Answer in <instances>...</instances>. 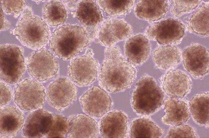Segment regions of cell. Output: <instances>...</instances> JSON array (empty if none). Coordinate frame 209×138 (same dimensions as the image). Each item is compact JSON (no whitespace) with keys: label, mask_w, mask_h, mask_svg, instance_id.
Wrapping results in <instances>:
<instances>
[{"label":"cell","mask_w":209,"mask_h":138,"mask_svg":"<svg viewBox=\"0 0 209 138\" xmlns=\"http://www.w3.org/2000/svg\"><path fill=\"white\" fill-rule=\"evenodd\" d=\"M12 90L7 84L0 81V105L7 104L10 101L12 96Z\"/></svg>","instance_id":"obj_33"},{"label":"cell","mask_w":209,"mask_h":138,"mask_svg":"<svg viewBox=\"0 0 209 138\" xmlns=\"http://www.w3.org/2000/svg\"><path fill=\"white\" fill-rule=\"evenodd\" d=\"M209 51L198 43L186 47L182 52V61L185 69L195 78L200 79L209 72Z\"/></svg>","instance_id":"obj_11"},{"label":"cell","mask_w":209,"mask_h":138,"mask_svg":"<svg viewBox=\"0 0 209 138\" xmlns=\"http://www.w3.org/2000/svg\"><path fill=\"white\" fill-rule=\"evenodd\" d=\"M136 69L122 55L118 47L112 46L105 50L104 60L99 71V81L104 90L114 93L123 91L133 83Z\"/></svg>","instance_id":"obj_1"},{"label":"cell","mask_w":209,"mask_h":138,"mask_svg":"<svg viewBox=\"0 0 209 138\" xmlns=\"http://www.w3.org/2000/svg\"><path fill=\"white\" fill-rule=\"evenodd\" d=\"M92 52L89 51L84 54L77 57L71 60L69 64V78L78 86L90 85L97 77L99 66Z\"/></svg>","instance_id":"obj_9"},{"label":"cell","mask_w":209,"mask_h":138,"mask_svg":"<svg viewBox=\"0 0 209 138\" xmlns=\"http://www.w3.org/2000/svg\"><path fill=\"white\" fill-rule=\"evenodd\" d=\"M209 3L199 8L191 16L185 26L189 32L202 37L209 36Z\"/></svg>","instance_id":"obj_25"},{"label":"cell","mask_w":209,"mask_h":138,"mask_svg":"<svg viewBox=\"0 0 209 138\" xmlns=\"http://www.w3.org/2000/svg\"><path fill=\"white\" fill-rule=\"evenodd\" d=\"M160 81L163 91L170 98H183L192 87L189 76L179 70H168L161 77Z\"/></svg>","instance_id":"obj_13"},{"label":"cell","mask_w":209,"mask_h":138,"mask_svg":"<svg viewBox=\"0 0 209 138\" xmlns=\"http://www.w3.org/2000/svg\"><path fill=\"white\" fill-rule=\"evenodd\" d=\"M13 33L24 46L35 50L46 45L50 31L44 20L26 10L17 23Z\"/></svg>","instance_id":"obj_4"},{"label":"cell","mask_w":209,"mask_h":138,"mask_svg":"<svg viewBox=\"0 0 209 138\" xmlns=\"http://www.w3.org/2000/svg\"><path fill=\"white\" fill-rule=\"evenodd\" d=\"M182 98H170L165 105V114L162 118L165 125L176 126L181 124L190 119V113L187 102Z\"/></svg>","instance_id":"obj_19"},{"label":"cell","mask_w":209,"mask_h":138,"mask_svg":"<svg viewBox=\"0 0 209 138\" xmlns=\"http://www.w3.org/2000/svg\"><path fill=\"white\" fill-rule=\"evenodd\" d=\"M165 95L151 77L144 75L137 83L131 100L132 107L138 114L149 116L157 111L163 105Z\"/></svg>","instance_id":"obj_3"},{"label":"cell","mask_w":209,"mask_h":138,"mask_svg":"<svg viewBox=\"0 0 209 138\" xmlns=\"http://www.w3.org/2000/svg\"><path fill=\"white\" fill-rule=\"evenodd\" d=\"M153 57L157 67L168 71L174 69L180 64L182 61V52L176 46L162 45L154 50Z\"/></svg>","instance_id":"obj_22"},{"label":"cell","mask_w":209,"mask_h":138,"mask_svg":"<svg viewBox=\"0 0 209 138\" xmlns=\"http://www.w3.org/2000/svg\"><path fill=\"white\" fill-rule=\"evenodd\" d=\"M132 33L130 25L123 19H109L104 23L99 35L101 44L108 47L118 42L127 39Z\"/></svg>","instance_id":"obj_14"},{"label":"cell","mask_w":209,"mask_h":138,"mask_svg":"<svg viewBox=\"0 0 209 138\" xmlns=\"http://www.w3.org/2000/svg\"><path fill=\"white\" fill-rule=\"evenodd\" d=\"M92 38L83 27L65 25L55 29L49 41L51 52L64 60H68L82 52Z\"/></svg>","instance_id":"obj_2"},{"label":"cell","mask_w":209,"mask_h":138,"mask_svg":"<svg viewBox=\"0 0 209 138\" xmlns=\"http://www.w3.org/2000/svg\"><path fill=\"white\" fill-rule=\"evenodd\" d=\"M150 51L149 39L141 34L130 37L125 43V57L134 66H140L145 62Z\"/></svg>","instance_id":"obj_17"},{"label":"cell","mask_w":209,"mask_h":138,"mask_svg":"<svg viewBox=\"0 0 209 138\" xmlns=\"http://www.w3.org/2000/svg\"><path fill=\"white\" fill-rule=\"evenodd\" d=\"M24 120L23 113L17 107L7 105L0 108L1 138H12L22 129Z\"/></svg>","instance_id":"obj_18"},{"label":"cell","mask_w":209,"mask_h":138,"mask_svg":"<svg viewBox=\"0 0 209 138\" xmlns=\"http://www.w3.org/2000/svg\"><path fill=\"white\" fill-rule=\"evenodd\" d=\"M163 130L149 118H136L132 122L130 127V138L160 137Z\"/></svg>","instance_id":"obj_23"},{"label":"cell","mask_w":209,"mask_h":138,"mask_svg":"<svg viewBox=\"0 0 209 138\" xmlns=\"http://www.w3.org/2000/svg\"><path fill=\"white\" fill-rule=\"evenodd\" d=\"M49 103L55 109L62 111L76 99L77 88L69 79L62 77L51 83L46 92Z\"/></svg>","instance_id":"obj_10"},{"label":"cell","mask_w":209,"mask_h":138,"mask_svg":"<svg viewBox=\"0 0 209 138\" xmlns=\"http://www.w3.org/2000/svg\"><path fill=\"white\" fill-rule=\"evenodd\" d=\"M25 63L30 75L39 82H46L54 78L59 71L55 56L44 48L31 53L26 58Z\"/></svg>","instance_id":"obj_8"},{"label":"cell","mask_w":209,"mask_h":138,"mask_svg":"<svg viewBox=\"0 0 209 138\" xmlns=\"http://www.w3.org/2000/svg\"><path fill=\"white\" fill-rule=\"evenodd\" d=\"M53 115L43 110H35L28 115L23 129V134L26 138H42L50 130Z\"/></svg>","instance_id":"obj_15"},{"label":"cell","mask_w":209,"mask_h":138,"mask_svg":"<svg viewBox=\"0 0 209 138\" xmlns=\"http://www.w3.org/2000/svg\"><path fill=\"white\" fill-rule=\"evenodd\" d=\"M76 16L84 25L94 26L103 19L102 13L97 5L92 0H83L78 4Z\"/></svg>","instance_id":"obj_26"},{"label":"cell","mask_w":209,"mask_h":138,"mask_svg":"<svg viewBox=\"0 0 209 138\" xmlns=\"http://www.w3.org/2000/svg\"><path fill=\"white\" fill-rule=\"evenodd\" d=\"M186 29L181 20L169 18L149 26L144 35L148 39L162 45L176 46L182 40Z\"/></svg>","instance_id":"obj_7"},{"label":"cell","mask_w":209,"mask_h":138,"mask_svg":"<svg viewBox=\"0 0 209 138\" xmlns=\"http://www.w3.org/2000/svg\"><path fill=\"white\" fill-rule=\"evenodd\" d=\"M172 5L171 12L176 17L193 11L199 6L202 0H170Z\"/></svg>","instance_id":"obj_30"},{"label":"cell","mask_w":209,"mask_h":138,"mask_svg":"<svg viewBox=\"0 0 209 138\" xmlns=\"http://www.w3.org/2000/svg\"><path fill=\"white\" fill-rule=\"evenodd\" d=\"M42 12L44 21L51 26L62 25L67 19L66 9L58 1L52 0L46 3L42 8Z\"/></svg>","instance_id":"obj_27"},{"label":"cell","mask_w":209,"mask_h":138,"mask_svg":"<svg viewBox=\"0 0 209 138\" xmlns=\"http://www.w3.org/2000/svg\"><path fill=\"white\" fill-rule=\"evenodd\" d=\"M0 6L6 13H19L25 8L26 5L25 0H1Z\"/></svg>","instance_id":"obj_32"},{"label":"cell","mask_w":209,"mask_h":138,"mask_svg":"<svg viewBox=\"0 0 209 138\" xmlns=\"http://www.w3.org/2000/svg\"><path fill=\"white\" fill-rule=\"evenodd\" d=\"M80 101L84 111L95 118L106 113L113 105L109 95L102 88L96 86L86 91L80 97Z\"/></svg>","instance_id":"obj_12"},{"label":"cell","mask_w":209,"mask_h":138,"mask_svg":"<svg viewBox=\"0 0 209 138\" xmlns=\"http://www.w3.org/2000/svg\"><path fill=\"white\" fill-rule=\"evenodd\" d=\"M169 6L167 0H139L134 12L138 18L153 22L164 18L167 13Z\"/></svg>","instance_id":"obj_21"},{"label":"cell","mask_w":209,"mask_h":138,"mask_svg":"<svg viewBox=\"0 0 209 138\" xmlns=\"http://www.w3.org/2000/svg\"><path fill=\"white\" fill-rule=\"evenodd\" d=\"M209 92L196 94L190 101V113L194 120L200 125L208 127L209 122Z\"/></svg>","instance_id":"obj_24"},{"label":"cell","mask_w":209,"mask_h":138,"mask_svg":"<svg viewBox=\"0 0 209 138\" xmlns=\"http://www.w3.org/2000/svg\"><path fill=\"white\" fill-rule=\"evenodd\" d=\"M128 126L127 117L119 110L111 111L105 115L100 122L99 130L101 135L105 138H125Z\"/></svg>","instance_id":"obj_16"},{"label":"cell","mask_w":209,"mask_h":138,"mask_svg":"<svg viewBox=\"0 0 209 138\" xmlns=\"http://www.w3.org/2000/svg\"><path fill=\"white\" fill-rule=\"evenodd\" d=\"M13 96L14 102L19 109L29 111L38 109L43 106L46 94L43 85L33 78H28L17 84Z\"/></svg>","instance_id":"obj_6"},{"label":"cell","mask_w":209,"mask_h":138,"mask_svg":"<svg viewBox=\"0 0 209 138\" xmlns=\"http://www.w3.org/2000/svg\"><path fill=\"white\" fill-rule=\"evenodd\" d=\"M135 0H98L100 8L112 16H123L129 13L134 6Z\"/></svg>","instance_id":"obj_28"},{"label":"cell","mask_w":209,"mask_h":138,"mask_svg":"<svg viewBox=\"0 0 209 138\" xmlns=\"http://www.w3.org/2000/svg\"><path fill=\"white\" fill-rule=\"evenodd\" d=\"M0 78L11 84L22 78L26 68L23 48L12 44L0 46Z\"/></svg>","instance_id":"obj_5"},{"label":"cell","mask_w":209,"mask_h":138,"mask_svg":"<svg viewBox=\"0 0 209 138\" xmlns=\"http://www.w3.org/2000/svg\"><path fill=\"white\" fill-rule=\"evenodd\" d=\"M67 136L69 138H96L99 128L96 121L83 114L77 115L68 119Z\"/></svg>","instance_id":"obj_20"},{"label":"cell","mask_w":209,"mask_h":138,"mask_svg":"<svg viewBox=\"0 0 209 138\" xmlns=\"http://www.w3.org/2000/svg\"><path fill=\"white\" fill-rule=\"evenodd\" d=\"M10 24L5 17L3 10L0 7V31H4L10 28Z\"/></svg>","instance_id":"obj_34"},{"label":"cell","mask_w":209,"mask_h":138,"mask_svg":"<svg viewBox=\"0 0 209 138\" xmlns=\"http://www.w3.org/2000/svg\"><path fill=\"white\" fill-rule=\"evenodd\" d=\"M69 128L68 119L59 114L53 116L50 128L45 136L47 138H63L68 134Z\"/></svg>","instance_id":"obj_29"},{"label":"cell","mask_w":209,"mask_h":138,"mask_svg":"<svg viewBox=\"0 0 209 138\" xmlns=\"http://www.w3.org/2000/svg\"><path fill=\"white\" fill-rule=\"evenodd\" d=\"M166 138H198L195 130L188 125H179L171 127Z\"/></svg>","instance_id":"obj_31"}]
</instances>
